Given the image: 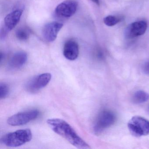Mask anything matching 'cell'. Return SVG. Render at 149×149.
I'll use <instances>...</instances> for the list:
<instances>
[{
    "mask_svg": "<svg viewBox=\"0 0 149 149\" xmlns=\"http://www.w3.org/2000/svg\"><path fill=\"white\" fill-rule=\"evenodd\" d=\"M49 127L56 134L65 139L69 143L78 149H90L89 145L80 137L70 125L59 118L47 120Z\"/></svg>",
    "mask_w": 149,
    "mask_h": 149,
    "instance_id": "cell-1",
    "label": "cell"
},
{
    "mask_svg": "<svg viewBox=\"0 0 149 149\" xmlns=\"http://www.w3.org/2000/svg\"><path fill=\"white\" fill-rule=\"evenodd\" d=\"M32 137L33 134L29 129H23L4 135L1 138V142L8 147H18L30 142Z\"/></svg>",
    "mask_w": 149,
    "mask_h": 149,
    "instance_id": "cell-2",
    "label": "cell"
},
{
    "mask_svg": "<svg viewBox=\"0 0 149 149\" xmlns=\"http://www.w3.org/2000/svg\"><path fill=\"white\" fill-rule=\"evenodd\" d=\"M116 120V115L109 110L101 111L93 126V131L96 135H100L107 128L110 127Z\"/></svg>",
    "mask_w": 149,
    "mask_h": 149,
    "instance_id": "cell-3",
    "label": "cell"
},
{
    "mask_svg": "<svg viewBox=\"0 0 149 149\" xmlns=\"http://www.w3.org/2000/svg\"><path fill=\"white\" fill-rule=\"evenodd\" d=\"M128 127L130 132L137 137L149 134V122L144 118L135 116L129 121Z\"/></svg>",
    "mask_w": 149,
    "mask_h": 149,
    "instance_id": "cell-4",
    "label": "cell"
},
{
    "mask_svg": "<svg viewBox=\"0 0 149 149\" xmlns=\"http://www.w3.org/2000/svg\"><path fill=\"white\" fill-rule=\"evenodd\" d=\"M39 115L40 111L38 110L26 111L13 115L8 118L7 123L12 126H20L36 119Z\"/></svg>",
    "mask_w": 149,
    "mask_h": 149,
    "instance_id": "cell-5",
    "label": "cell"
},
{
    "mask_svg": "<svg viewBox=\"0 0 149 149\" xmlns=\"http://www.w3.org/2000/svg\"><path fill=\"white\" fill-rule=\"evenodd\" d=\"M52 75L50 73L41 74L29 80L26 85V89L30 93H36L45 88L51 81Z\"/></svg>",
    "mask_w": 149,
    "mask_h": 149,
    "instance_id": "cell-6",
    "label": "cell"
},
{
    "mask_svg": "<svg viewBox=\"0 0 149 149\" xmlns=\"http://www.w3.org/2000/svg\"><path fill=\"white\" fill-rule=\"evenodd\" d=\"M77 7L78 3L75 0H66L57 6L55 13L61 18H70L75 13Z\"/></svg>",
    "mask_w": 149,
    "mask_h": 149,
    "instance_id": "cell-7",
    "label": "cell"
},
{
    "mask_svg": "<svg viewBox=\"0 0 149 149\" xmlns=\"http://www.w3.org/2000/svg\"><path fill=\"white\" fill-rule=\"evenodd\" d=\"M147 23L145 21H139L130 24L125 31V36L128 39H133L143 35L146 32Z\"/></svg>",
    "mask_w": 149,
    "mask_h": 149,
    "instance_id": "cell-8",
    "label": "cell"
},
{
    "mask_svg": "<svg viewBox=\"0 0 149 149\" xmlns=\"http://www.w3.org/2000/svg\"><path fill=\"white\" fill-rule=\"evenodd\" d=\"M63 26L62 23L57 22L47 23L44 26L42 29L43 38L48 42H54L57 38V35Z\"/></svg>",
    "mask_w": 149,
    "mask_h": 149,
    "instance_id": "cell-9",
    "label": "cell"
},
{
    "mask_svg": "<svg viewBox=\"0 0 149 149\" xmlns=\"http://www.w3.org/2000/svg\"><path fill=\"white\" fill-rule=\"evenodd\" d=\"M27 54L24 51H19L14 54L10 58L8 68L11 70H16L21 68L26 63Z\"/></svg>",
    "mask_w": 149,
    "mask_h": 149,
    "instance_id": "cell-10",
    "label": "cell"
},
{
    "mask_svg": "<svg viewBox=\"0 0 149 149\" xmlns=\"http://www.w3.org/2000/svg\"><path fill=\"white\" fill-rule=\"evenodd\" d=\"M79 54V46L76 41L70 40L65 42L63 46V54L66 59L74 61L77 59Z\"/></svg>",
    "mask_w": 149,
    "mask_h": 149,
    "instance_id": "cell-11",
    "label": "cell"
},
{
    "mask_svg": "<svg viewBox=\"0 0 149 149\" xmlns=\"http://www.w3.org/2000/svg\"><path fill=\"white\" fill-rule=\"evenodd\" d=\"M23 12L22 9H16L6 16L4 19V27L8 32L11 31L17 26L20 20Z\"/></svg>",
    "mask_w": 149,
    "mask_h": 149,
    "instance_id": "cell-12",
    "label": "cell"
},
{
    "mask_svg": "<svg viewBox=\"0 0 149 149\" xmlns=\"http://www.w3.org/2000/svg\"><path fill=\"white\" fill-rule=\"evenodd\" d=\"M149 99V95L143 91H138L132 96V101L135 103L142 104Z\"/></svg>",
    "mask_w": 149,
    "mask_h": 149,
    "instance_id": "cell-13",
    "label": "cell"
},
{
    "mask_svg": "<svg viewBox=\"0 0 149 149\" xmlns=\"http://www.w3.org/2000/svg\"><path fill=\"white\" fill-rule=\"evenodd\" d=\"M30 31L27 28L21 27L17 29L15 32L16 38L22 41H25L29 38Z\"/></svg>",
    "mask_w": 149,
    "mask_h": 149,
    "instance_id": "cell-14",
    "label": "cell"
},
{
    "mask_svg": "<svg viewBox=\"0 0 149 149\" xmlns=\"http://www.w3.org/2000/svg\"><path fill=\"white\" fill-rule=\"evenodd\" d=\"M122 18L118 16L108 15L104 19V22L108 26H113L121 22Z\"/></svg>",
    "mask_w": 149,
    "mask_h": 149,
    "instance_id": "cell-15",
    "label": "cell"
},
{
    "mask_svg": "<svg viewBox=\"0 0 149 149\" xmlns=\"http://www.w3.org/2000/svg\"><path fill=\"white\" fill-rule=\"evenodd\" d=\"M10 92L9 86L5 83H1L0 84V97L1 99L6 98Z\"/></svg>",
    "mask_w": 149,
    "mask_h": 149,
    "instance_id": "cell-16",
    "label": "cell"
},
{
    "mask_svg": "<svg viewBox=\"0 0 149 149\" xmlns=\"http://www.w3.org/2000/svg\"><path fill=\"white\" fill-rule=\"evenodd\" d=\"M143 72L146 74L149 75V61L146 63L143 67Z\"/></svg>",
    "mask_w": 149,
    "mask_h": 149,
    "instance_id": "cell-17",
    "label": "cell"
},
{
    "mask_svg": "<svg viewBox=\"0 0 149 149\" xmlns=\"http://www.w3.org/2000/svg\"><path fill=\"white\" fill-rule=\"evenodd\" d=\"M91 1L92 2L95 3V4H96L97 5H99L100 4V1H99V0H91Z\"/></svg>",
    "mask_w": 149,
    "mask_h": 149,
    "instance_id": "cell-18",
    "label": "cell"
}]
</instances>
